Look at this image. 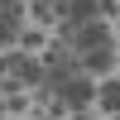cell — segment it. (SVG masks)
I'll return each instance as SVG.
<instances>
[{"label": "cell", "instance_id": "obj_1", "mask_svg": "<svg viewBox=\"0 0 120 120\" xmlns=\"http://www.w3.org/2000/svg\"><path fill=\"white\" fill-rule=\"evenodd\" d=\"M72 43H77V53H91V48H111V29H106L101 19H91V24L72 29Z\"/></svg>", "mask_w": 120, "mask_h": 120}, {"label": "cell", "instance_id": "obj_2", "mask_svg": "<svg viewBox=\"0 0 120 120\" xmlns=\"http://www.w3.org/2000/svg\"><path fill=\"white\" fill-rule=\"evenodd\" d=\"M5 72H10V82H24V86H34V82H43V67L34 63V58H24V53H10V63H5Z\"/></svg>", "mask_w": 120, "mask_h": 120}, {"label": "cell", "instance_id": "obj_3", "mask_svg": "<svg viewBox=\"0 0 120 120\" xmlns=\"http://www.w3.org/2000/svg\"><path fill=\"white\" fill-rule=\"evenodd\" d=\"M58 96H63V106H72V111H86V101H91V82H86V77H67V82L58 86Z\"/></svg>", "mask_w": 120, "mask_h": 120}, {"label": "cell", "instance_id": "obj_4", "mask_svg": "<svg viewBox=\"0 0 120 120\" xmlns=\"http://www.w3.org/2000/svg\"><path fill=\"white\" fill-rule=\"evenodd\" d=\"M96 10H101V0H67V29H82V24H91L96 19Z\"/></svg>", "mask_w": 120, "mask_h": 120}, {"label": "cell", "instance_id": "obj_5", "mask_svg": "<svg viewBox=\"0 0 120 120\" xmlns=\"http://www.w3.org/2000/svg\"><path fill=\"white\" fill-rule=\"evenodd\" d=\"M0 34H5V38L19 34V5H15V0H5V5H0Z\"/></svg>", "mask_w": 120, "mask_h": 120}, {"label": "cell", "instance_id": "obj_6", "mask_svg": "<svg viewBox=\"0 0 120 120\" xmlns=\"http://www.w3.org/2000/svg\"><path fill=\"white\" fill-rule=\"evenodd\" d=\"M82 63H86V72H106V67L115 63V53L111 48H91V53H82Z\"/></svg>", "mask_w": 120, "mask_h": 120}, {"label": "cell", "instance_id": "obj_7", "mask_svg": "<svg viewBox=\"0 0 120 120\" xmlns=\"http://www.w3.org/2000/svg\"><path fill=\"white\" fill-rule=\"evenodd\" d=\"M101 106H106V111H115V115H120V82H111V86L101 91Z\"/></svg>", "mask_w": 120, "mask_h": 120}, {"label": "cell", "instance_id": "obj_8", "mask_svg": "<svg viewBox=\"0 0 120 120\" xmlns=\"http://www.w3.org/2000/svg\"><path fill=\"white\" fill-rule=\"evenodd\" d=\"M58 5H63V10H67V0H58Z\"/></svg>", "mask_w": 120, "mask_h": 120}, {"label": "cell", "instance_id": "obj_9", "mask_svg": "<svg viewBox=\"0 0 120 120\" xmlns=\"http://www.w3.org/2000/svg\"><path fill=\"white\" fill-rule=\"evenodd\" d=\"M115 120H120V115H115Z\"/></svg>", "mask_w": 120, "mask_h": 120}]
</instances>
